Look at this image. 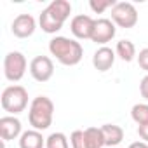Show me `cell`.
I'll use <instances>...</instances> for the list:
<instances>
[{
    "mask_svg": "<svg viewBox=\"0 0 148 148\" xmlns=\"http://www.w3.org/2000/svg\"><path fill=\"white\" fill-rule=\"evenodd\" d=\"M30 73L37 82H47L54 75V63L49 56H37L30 63Z\"/></svg>",
    "mask_w": 148,
    "mask_h": 148,
    "instance_id": "cell-7",
    "label": "cell"
},
{
    "mask_svg": "<svg viewBox=\"0 0 148 148\" xmlns=\"http://www.w3.org/2000/svg\"><path fill=\"white\" fill-rule=\"evenodd\" d=\"M138 64H139L141 70L148 71V47H145V49L139 51V54H138Z\"/></svg>",
    "mask_w": 148,
    "mask_h": 148,
    "instance_id": "cell-21",
    "label": "cell"
},
{
    "mask_svg": "<svg viewBox=\"0 0 148 148\" xmlns=\"http://www.w3.org/2000/svg\"><path fill=\"white\" fill-rule=\"evenodd\" d=\"M45 148H70V145L63 132H52L49 138H45Z\"/></svg>",
    "mask_w": 148,
    "mask_h": 148,
    "instance_id": "cell-18",
    "label": "cell"
},
{
    "mask_svg": "<svg viewBox=\"0 0 148 148\" xmlns=\"http://www.w3.org/2000/svg\"><path fill=\"white\" fill-rule=\"evenodd\" d=\"M26 58L19 51L7 52L4 58V75L9 82H19L26 73Z\"/></svg>",
    "mask_w": 148,
    "mask_h": 148,
    "instance_id": "cell-5",
    "label": "cell"
},
{
    "mask_svg": "<svg viewBox=\"0 0 148 148\" xmlns=\"http://www.w3.org/2000/svg\"><path fill=\"white\" fill-rule=\"evenodd\" d=\"M49 51L64 66L79 64L84 56V49H82L80 42L73 40V38H66V37H54L49 42Z\"/></svg>",
    "mask_w": 148,
    "mask_h": 148,
    "instance_id": "cell-2",
    "label": "cell"
},
{
    "mask_svg": "<svg viewBox=\"0 0 148 148\" xmlns=\"http://www.w3.org/2000/svg\"><path fill=\"white\" fill-rule=\"evenodd\" d=\"M0 103L7 113L18 115L25 112V108L28 106V91L23 86H9L2 91Z\"/></svg>",
    "mask_w": 148,
    "mask_h": 148,
    "instance_id": "cell-4",
    "label": "cell"
},
{
    "mask_svg": "<svg viewBox=\"0 0 148 148\" xmlns=\"http://www.w3.org/2000/svg\"><path fill=\"white\" fill-rule=\"evenodd\" d=\"M112 21L120 28H132L138 23V11L131 2H117L112 9Z\"/></svg>",
    "mask_w": 148,
    "mask_h": 148,
    "instance_id": "cell-6",
    "label": "cell"
},
{
    "mask_svg": "<svg viewBox=\"0 0 148 148\" xmlns=\"http://www.w3.org/2000/svg\"><path fill=\"white\" fill-rule=\"evenodd\" d=\"M45 146V138L42 136L40 131H25L19 136V148H44Z\"/></svg>",
    "mask_w": 148,
    "mask_h": 148,
    "instance_id": "cell-14",
    "label": "cell"
},
{
    "mask_svg": "<svg viewBox=\"0 0 148 148\" xmlns=\"http://www.w3.org/2000/svg\"><path fill=\"white\" fill-rule=\"evenodd\" d=\"M129 148H148V143H145V141H136V143H131Z\"/></svg>",
    "mask_w": 148,
    "mask_h": 148,
    "instance_id": "cell-24",
    "label": "cell"
},
{
    "mask_svg": "<svg viewBox=\"0 0 148 148\" xmlns=\"http://www.w3.org/2000/svg\"><path fill=\"white\" fill-rule=\"evenodd\" d=\"M117 2L115 0H91L89 2V7L96 12V14H101V12H105L106 9H113V5H115Z\"/></svg>",
    "mask_w": 148,
    "mask_h": 148,
    "instance_id": "cell-19",
    "label": "cell"
},
{
    "mask_svg": "<svg viewBox=\"0 0 148 148\" xmlns=\"http://www.w3.org/2000/svg\"><path fill=\"white\" fill-rule=\"evenodd\" d=\"M70 14H71V4L68 0H52L40 12L38 25L45 33H56L63 28Z\"/></svg>",
    "mask_w": 148,
    "mask_h": 148,
    "instance_id": "cell-1",
    "label": "cell"
},
{
    "mask_svg": "<svg viewBox=\"0 0 148 148\" xmlns=\"http://www.w3.org/2000/svg\"><path fill=\"white\" fill-rule=\"evenodd\" d=\"M54 117V103L47 96H37L30 103L28 120L35 131H45L51 127Z\"/></svg>",
    "mask_w": 148,
    "mask_h": 148,
    "instance_id": "cell-3",
    "label": "cell"
},
{
    "mask_svg": "<svg viewBox=\"0 0 148 148\" xmlns=\"http://www.w3.org/2000/svg\"><path fill=\"white\" fill-rule=\"evenodd\" d=\"M115 63V52L110 47H99L92 56V64L98 71H108Z\"/></svg>",
    "mask_w": 148,
    "mask_h": 148,
    "instance_id": "cell-12",
    "label": "cell"
},
{
    "mask_svg": "<svg viewBox=\"0 0 148 148\" xmlns=\"http://www.w3.org/2000/svg\"><path fill=\"white\" fill-rule=\"evenodd\" d=\"M70 141H71L73 148H89V145L86 141V136H84V131H73L71 136H70Z\"/></svg>",
    "mask_w": 148,
    "mask_h": 148,
    "instance_id": "cell-20",
    "label": "cell"
},
{
    "mask_svg": "<svg viewBox=\"0 0 148 148\" xmlns=\"http://www.w3.org/2000/svg\"><path fill=\"white\" fill-rule=\"evenodd\" d=\"M138 134H139V138H141L145 143H148V124L139 125V127H138Z\"/></svg>",
    "mask_w": 148,
    "mask_h": 148,
    "instance_id": "cell-23",
    "label": "cell"
},
{
    "mask_svg": "<svg viewBox=\"0 0 148 148\" xmlns=\"http://www.w3.org/2000/svg\"><path fill=\"white\" fill-rule=\"evenodd\" d=\"M94 23H96V19H92L91 16L79 14V16H75L71 19L70 30H71L73 35H75L77 38H80V40H91L92 32H94Z\"/></svg>",
    "mask_w": 148,
    "mask_h": 148,
    "instance_id": "cell-8",
    "label": "cell"
},
{
    "mask_svg": "<svg viewBox=\"0 0 148 148\" xmlns=\"http://www.w3.org/2000/svg\"><path fill=\"white\" fill-rule=\"evenodd\" d=\"M115 52H117V56L122 59V61H125V63H131L138 54H136V47H134V44L131 42V40H119L117 42V47H115Z\"/></svg>",
    "mask_w": 148,
    "mask_h": 148,
    "instance_id": "cell-15",
    "label": "cell"
},
{
    "mask_svg": "<svg viewBox=\"0 0 148 148\" xmlns=\"http://www.w3.org/2000/svg\"><path fill=\"white\" fill-rule=\"evenodd\" d=\"M84 136H86L89 148H103L105 146V138H103L101 127H87V129H84Z\"/></svg>",
    "mask_w": 148,
    "mask_h": 148,
    "instance_id": "cell-16",
    "label": "cell"
},
{
    "mask_svg": "<svg viewBox=\"0 0 148 148\" xmlns=\"http://www.w3.org/2000/svg\"><path fill=\"white\" fill-rule=\"evenodd\" d=\"M23 125H21V120L16 119L14 115H5L0 119V136H2L4 141H11V139H16L18 136H21Z\"/></svg>",
    "mask_w": 148,
    "mask_h": 148,
    "instance_id": "cell-11",
    "label": "cell"
},
{
    "mask_svg": "<svg viewBox=\"0 0 148 148\" xmlns=\"http://www.w3.org/2000/svg\"><path fill=\"white\" fill-rule=\"evenodd\" d=\"M115 33H117V30H115V23H113L112 19H106V18L96 19V23H94V32H92L91 40H92L94 44H99V45L105 47V44L110 42V40L115 37Z\"/></svg>",
    "mask_w": 148,
    "mask_h": 148,
    "instance_id": "cell-9",
    "label": "cell"
},
{
    "mask_svg": "<svg viewBox=\"0 0 148 148\" xmlns=\"http://www.w3.org/2000/svg\"><path fill=\"white\" fill-rule=\"evenodd\" d=\"M131 117L138 125H145L148 124V105L146 103H138L132 106L131 110Z\"/></svg>",
    "mask_w": 148,
    "mask_h": 148,
    "instance_id": "cell-17",
    "label": "cell"
},
{
    "mask_svg": "<svg viewBox=\"0 0 148 148\" xmlns=\"http://www.w3.org/2000/svg\"><path fill=\"white\" fill-rule=\"evenodd\" d=\"M101 131H103V138H105V146H108V148H117V145H120L124 139V129L120 125L105 124V125H101Z\"/></svg>",
    "mask_w": 148,
    "mask_h": 148,
    "instance_id": "cell-13",
    "label": "cell"
},
{
    "mask_svg": "<svg viewBox=\"0 0 148 148\" xmlns=\"http://www.w3.org/2000/svg\"><path fill=\"white\" fill-rule=\"evenodd\" d=\"M139 92H141V96L148 101V75H145V77L141 79V82H139Z\"/></svg>",
    "mask_w": 148,
    "mask_h": 148,
    "instance_id": "cell-22",
    "label": "cell"
},
{
    "mask_svg": "<svg viewBox=\"0 0 148 148\" xmlns=\"http://www.w3.org/2000/svg\"><path fill=\"white\" fill-rule=\"evenodd\" d=\"M37 28V23H35V18L32 14H19L14 18L12 25H11V32L14 33V37L18 38H28L33 35Z\"/></svg>",
    "mask_w": 148,
    "mask_h": 148,
    "instance_id": "cell-10",
    "label": "cell"
}]
</instances>
